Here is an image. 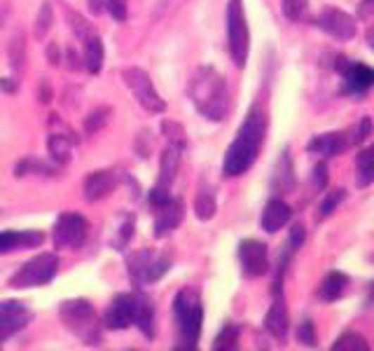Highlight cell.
Segmentation results:
<instances>
[{"instance_id": "obj_1", "label": "cell", "mask_w": 374, "mask_h": 351, "mask_svg": "<svg viewBox=\"0 0 374 351\" xmlns=\"http://www.w3.org/2000/svg\"><path fill=\"white\" fill-rule=\"evenodd\" d=\"M267 113L260 104H255L248 111L244 124L237 131V138L232 141V145L225 152V162H223V173L227 178L246 173L258 159L262 145H265L267 136Z\"/></svg>"}, {"instance_id": "obj_2", "label": "cell", "mask_w": 374, "mask_h": 351, "mask_svg": "<svg viewBox=\"0 0 374 351\" xmlns=\"http://www.w3.org/2000/svg\"><path fill=\"white\" fill-rule=\"evenodd\" d=\"M189 99L194 108L211 122H223L232 111L230 90L213 66H201L189 80Z\"/></svg>"}, {"instance_id": "obj_3", "label": "cell", "mask_w": 374, "mask_h": 351, "mask_svg": "<svg viewBox=\"0 0 374 351\" xmlns=\"http://www.w3.org/2000/svg\"><path fill=\"white\" fill-rule=\"evenodd\" d=\"M58 316L61 324L82 342V345L96 347L101 345V335H104V324H101L96 309L92 307L89 300L75 297V300H66L58 307Z\"/></svg>"}, {"instance_id": "obj_4", "label": "cell", "mask_w": 374, "mask_h": 351, "mask_svg": "<svg viewBox=\"0 0 374 351\" xmlns=\"http://www.w3.org/2000/svg\"><path fill=\"white\" fill-rule=\"evenodd\" d=\"M173 316L178 324L180 349H197V342L201 338L204 324V304L199 292L194 288H182L173 300Z\"/></svg>"}, {"instance_id": "obj_5", "label": "cell", "mask_w": 374, "mask_h": 351, "mask_svg": "<svg viewBox=\"0 0 374 351\" xmlns=\"http://www.w3.org/2000/svg\"><path fill=\"white\" fill-rule=\"evenodd\" d=\"M227 42H230V54L237 68H244L251 52V31L241 0H230L227 5Z\"/></svg>"}, {"instance_id": "obj_6", "label": "cell", "mask_w": 374, "mask_h": 351, "mask_svg": "<svg viewBox=\"0 0 374 351\" xmlns=\"http://www.w3.org/2000/svg\"><path fill=\"white\" fill-rule=\"evenodd\" d=\"M58 272V258L54 253H40L26 260L17 272L10 276L12 288H40L47 286Z\"/></svg>"}, {"instance_id": "obj_7", "label": "cell", "mask_w": 374, "mask_h": 351, "mask_svg": "<svg viewBox=\"0 0 374 351\" xmlns=\"http://www.w3.org/2000/svg\"><path fill=\"white\" fill-rule=\"evenodd\" d=\"M171 258L152 251H138L129 255V276L134 286H145V283H155L168 272Z\"/></svg>"}, {"instance_id": "obj_8", "label": "cell", "mask_w": 374, "mask_h": 351, "mask_svg": "<svg viewBox=\"0 0 374 351\" xmlns=\"http://www.w3.org/2000/svg\"><path fill=\"white\" fill-rule=\"evenodd\" d=\"M122 80H124V85L131 90V94H134L138 106H143L148 113L161 115L166 111V101L157 94L150 75L143 68H124L122 70Z\"/></svg>"}, {"instance_id": "obj_9", "label": "cell", "mask_w": 374, "mask_h": 351, "mask_svg": "<svg viewBox=\"0 0 374 351\" xmlns=\"http://www.w3.org/2000/svg\"><path fill=\"white\" fill-rule=\"evenodd\" d=\"M316 26L323 33H328L330 38L342 40V42L354 40L358 33L356 19L351 17L349 12L339 10V7H325V10L316 17Z\"/></svg>"}, {"instance_id": "obj_10", "label": "cell", "mask_w": 374, "mask_h": 351, "mask_svg": "<svg viewBox=\"0 0 374 351\" xmlns=\"http://www.w3.org/2000/svg\"><path fill=\"white\" fill-rule=\"evenodd\" d=\"M239 262L241 272L248 279H258V276L269 272V251L267 244H262L258 239H244L239 244Z\"/></svg>"}, {"instance_id": "obj_11", "label": "cell", "mask_w": 374, "mask_h": 351, "mask_svg": "<svg viewBox=\"0 0 374 351\" xmlns=\"http://www.w3.org/2000/svg\"><path fill=\"white\" fill-rule=\"evenodd\" d=\"M89 225L80 214H63L58 216L54 225V246L56 248H80L87 239Z\"/></svg>"}, {"instance_id": "obj_12", "label": "cell", "mask_w": 374, "mask_h": 351, "mask_svg": "<svg viewBox=\"0 0 374 351\" xmlns=\"http://www.w3.org/2000/svg\"><path fill=\"white\" fill-rule=\"evenodd\" d=\"M134 316H136V292H120L108 304L101 324L108 331H127L129 326H134Z\"/></svg>"}, {"instance_id": "obj_13", "label": "cell", "mask_w": 374, "mask_h": 351, "mask_svg": "<svg viewBox=\"0 0 374 351\" xmlns=\"http://www.w3.org/2000/svg\"><path fill=\"white\" fill-rule=\"evenodd\" d=\"M335 68L342 73L344 92H349V94H365V92L374 87V68H370L368 63H363V61H347V58H339Z\"/></svg>"}, {"instance_id": "obj_14", "label": "cell", "mask_w": 374, "mask_h": 351, "mask_svg": "<svg viewBox=\"0 0 374 351\" xmlns=\"http://www.w3.org/2000/svg\"><path fill=\"white\" fill-rule=\"evenodd\" d=\"M33 314L26 309L24 302L19 300H3L0 302V345L5 340H10L12 335H17L19 331L31 324Z\"/></svg>"}, {"instance_id": "obj_15", "label": "cell", "mask_w": 374, "mask_h": 351, "mask_svg": "<svg viewBox=\"0 0 374 351\" xmlns=\"http://www.w3.org/2000/svg\"><path fill=\"white\" fill-rule=\"evenodd\" d=\"M117 183H120V178H117L115 171H94L89 173L87 178L82 180V195L87 202H101L106 199V197H110L115 192Z\"/></svg>"}, {"instance_id": "obj_16", "label": "cell", "mask_w": 374, "mask_h": 351, "mask_svg": "<svg viewBox=\"0 0 374 351\" xmlns=\"http://www.w3.org/2000/svg\"><path fill=\"white\" fill-rule=\"evenodd\" d=\"M182 216H185V207H182V199H168L166 204L157 207V218H155V239L168 237L178 225L182 223Z\"/></svg>"}, {"instance_id": "obj_17", "label": "cell", "mask_w": 374, "mask_h": 351, "mask_svg": "<svg viewBox=\"0 0 374 351\" xmlns=\"http://www.w3.org/2000/svg\"><path fill=\"white\" fill-rule=\"evenodd\" d=\"M265 328L271 338L276 340H285L288 338V331H290V316H288V307H285L281 292L274 297V302H271L267 316H265Z\"/></svg>"}, {"instance_id": "obj_18", "label": "cell", "mask_w": 374, "mask_h": 351, "mask_svg": "<svg viewBox=\"0 0 374 351\" xmlns=\"http://www.w3.org/2000/svg\"><path fill=\"white\" fill-rule=\"evenodd\" d=\"M347 148H349V138L344 136L342 131H330V134L313 136L309 145H306V150L313 152V155H320V157L342 155Z\"/></svg>"}, {"instance_id": "obj_19", "label": "cell", "mask_w": 374, "mask_h": 351, "mask_svg": "<svg viewBox=\"0 0 374 351\" xmlns=\"http://www.w3.org/2000/svg\"><path fill=\"white\" fill-rule=\"evenodd\" d=\"M290 216H292V211H290L288 204L281 202V199H269L265 211H262L260 225H262V230H265V232L274 234V232H278V230L285 228V225L290 223Z\"/></svg>"}, {"instance_id": "obj_20", "label": "cell", "mask_w": 374, "mask_h": 351, "mask_svg": "<svg viewBox=\"0 0 374 351\" xmlns=\"http://www.w3.org/2000/svg\"><path fill=\"white\" fill-rule=\"evenodd\" d=\"M182 148H185V145L168 141L164 152H161V159H159V180H157V183H161V185L171 187V183L175 180V173H178V169H180Z\"/></svg>"}, {"instance_id": "obj_21", "label": "cell", "mask_w": 374, "mask_h": 351, "mask_svg": "<svg viewBox=\"0 0 374 351\" xmlns=\"http://www.w3.org/2000/svg\"><path fill=\"white\" fill-rule=\"evenodd\" d=\"M42 241H45V234L33 232V230H26V232H19V230L0 232V255L10 253V251H17V248H24V246H40Z\"/></svg>"}, {"instance_id": "obj_22", "label": "cell", "mask_w": 374, "mask_h": 351, "mask_svg": "<svg viewBox=\"0 0 374 351\" xmlns=\"http://www.w3.org/2000/svg\"><path fill=\"white\" fill-rule=\"evenodd\" d=\"M134 326H136L138 331H141L148 340L155 338V304H152L150 297L143 295V292H136V316H134Z\"/></svg>"}, {"instance_id": "obj_23", "label": "cell", "mask_w": 374, "mask_h": 351, "mask_svg": "<svg viewBox=\"0 0 374 351\" xmlns=\"http://www.w3.org/2000/svg\"><path fill=\"white\" fill-rule=\"evenodd\" d=\"M77 143L75 134H49L47 136V152L56 164H68L73 159V145Z\"/></svg>"}, {"instance_id": "obj_24", "label": "cell", "mask_w": 374, "mask_h": 351, "mask_svg": "<svg viewBox=\"0 0 374 351\" xmlns=\"http://www.w3.org/2000/svg\"><path fill=\"white\" fill-rule=\"evenodd\" d=\"M82 42H85V54H82L85 68H87V73L96 75V73L101 70V66H104V40L94 33V35H89V38H85Z\"/></svg>"}, {"instance_id": "obj_25", "label": "cell", "mask_w": 374, "mask_h": 351, "mask_svg": "<svg viewBox=\"0 0 374 351\" xmlns=\"http://www.w3.org/2000/svg\"><path fill=\"white\" fill-rule=\"evenodd\" d=\"M347 286H349V276L347 274H344V272H330L320 283L318 297L323 300V302H335L337 297L344 295Z\"/></svg>"}, {"instance_id": "obj_26", "label": "cell", "mask_w": 374, "mask_h": 351, "mask_svg": "<svg viewBox=\"0 0 374 351\" xmlns=\"http://www.w3.org/2000/svg\"><path fill=\"white\" fill-rule=\"evenodd\" d=\"M7 56H10V66L14 73H21L26 66V33L24 28H17L7 45Z\"/></svg>"}, {"instance_id": "obj_27", "label": "cell", "mask_w": 374, "mask_h": 351, "mask_svg": "<svg viewBox=\"0 0 374 351\" xmlns=\"http://www.w3.org/2000/svg\"><path fill=\"white\" fill-rule=\"evenodd\" d=\"M134 228H136V221L131 214H120L115 218V234L113 239H110V246L115 248V251H124V246L129 244V239L134 237Z\"/></svg>"}, {"instance_id": "obj_28", "label": "cell", "mask_w": 374, "mask_h": 351, "mask_svg": "<svg viewBox=\"0 0 374 351\" xmlns=\"http://www.w3.org/2000/svg\"><path fill=\"white\" fill-rule=\"evenodd\" d=\"M374 183V145L365 148L356 157V185L368 187Z\"/></svg>"}, {"instance_id": "obj_29", "label": "cell", "mask_w": 374, "mask_h": 351, "mask_svg": "<svg viewBox=\"0 0 374 351\" xmlns=\"http://www.w3.org/2000/svg\"><path fill=\"white\" fill-rule=\"evenodd\" d=\"M274 185L278 192H290L292 185H295V169H292V159H290V152L283 150L281 159H278V166H276V176H274Z\"/></svg>"}, {"instance_id": "obj_30", "label": "cell", "mask_w": 374, "mask_h": 351, "mask_svg": "<svg viewBox=\"0 0 374 351\" xmlns=\"http://www.w3.org/2000/svg\"><path fill=\"white\" fill-rule=\"evenodd\" d=\"M218 211V204H216V195L211 187H199V192L194 197V216L199 218V221H211V218L216 216Z\"/></svg>"}, {"instance_id": "obj_31", "label": "cell", "mask_w": 374, "mask_h": 351, "mask_svg": "<svg viewBox=\"0 0 374 351\" xmlns=\"http://www.w3.org/2000/svg\"><path fill=\"white\" fill-rule=\"evenodd\" d=\"M52 24H54V7L49 0H45L40 7V12H38V19H35V26H33V35H35V40H45L49 31H52Z\"/></svg>"}, {"instance_id": "obj_32", "label": "cell", "mask_w": 374, "mask_h": 351, "mask_svg": "<svg viewBox=\"0 0 374 351\" xmlns=\"http://www.w3.org/2000/svg\"><path fill=\"white\" fill-rule=\"evenodd\" d=\"M368 349H370L368 340L358 333H344L332 345V351H368Z\"/></svg>"}, {"instance_id": "obj_33", "label": "cell", "mask_w": 374, "mask_h": 351, "mask_svg": "<svg viewBox=\"0 0 374 351\" xmlns=\"http://www.w3.org/2000/svg\"><path fill=\"white\" fill-rule=\"evenodd\" d=\"M110 115H113V108H108V106H101L96 111H92L85 120V134L92 136V134H96V131H101L108 124Z\"/></svg>"}, {"instance_id": "obj_34", "label": "cell", "mask_w": 374, "mask_h": 351, "mask_svg": "<svg viewBox=\"0 0 374 351\" xmlns=\"http://www.w3.org/2000/svg\"><path fill=\"white\" fill-rule=\"evenodd\" d=\"M239 347V326L234 324H225V328L220 331V335L213 342V349L216 351H232Z\"/></svg>"}, {"instance_id": "obj_35", "label": "cell", "mask_w": 374, "mask_h": 351, "mask_svg": "<svg viewBox=\"0 0 374 351\" xmlns=\"http://www.w3.org/2000/svg\"><path fill=\"white\" fill-rule=\"evenodd\" d=\"M66 19H68V24H70V28H73V33L77 35L80 40H85V38H89V35H94L96 31H94V26L87 21L82 14H77L75 10H68L66 7Z\"/></svg>"}, {"instance_id": "obj_36", "label": "cell", "mask_w": 374, "mask_h": 351, "mask_svg": "<svg viewBox=\"0 0 374 351\" xmlns=\"http://www.w3.org/2000/svg\"><path fill=\"white\" fill-rule=\"evenodd\" d=\"M344 199H347V190H344V187H337V190H332V192H328L325 199H323L320 207H318V218L332 216L337 211V207H339Z\"/></svg>"}, {"instance_id": "obj_37", "label": "cell", "mask_w": 374, "mask_h": 351, "mask_svg": "<svg viewBox=\"0 0 374 351\" xmlns=\"http://www.w3.org/2000/svg\"><path fill=\"white\" fill-rule=\"evenodd\" d=\"M14 171H17L19 178H21V176H26V173H42V176H52L54 173L52 166L42 164L40 159H33V157H28V159H24V162H19Z\"/></svg>"}, {"instance_id": "obj_38", "label": "cell", "mask_w": 374, "mask_h": 351, "mask_svg": "<svg viewBox=\"0 0 374 351\" xmlns=\"http://www.w3.org/2000/svg\"><path fill=\"white\" fill-rule=\"evenodd\" d=\"M306 12H309V0H283V14H285V19L299 21V19H304Z\"/></svg>"}, {"instance_id": "obj_39", "label": "cell", "mask_w": 374, "mask_h": 351, "mask_svg": "<svg viewBox=\"0 0 374 351\" xmlns=\"http://www.w3.org/2000/svg\"><path fill=\"white\" fill-rule=\"evenodd\" d=\"M129 0H106V10L115 21H127L129 19Z\"/></svg>"}, {"instance_id": "obj_40", "label": "cell", "mask_w": 374, "mask_h": 351, "mask_svg": "<svg viewBox=\"0 0 374 351\" xmlns=\"http://www.w3.org/2000/svg\"><path fill=\"white\" fill-rule=\"evenodd\" d=\"M297 340L302 342V345H306V347H313L316 345V328H313V321H302L299 324V328H297Z\"/></svg>"}, {"instance_id": "obj_41", "label": "cell", "mask_w": 374, "mask_h": 351, "mask_svg": "<svg viewBox=\"0 0 374 351\" xmlns=\"http://www.w3.org/2000/svg\"><path fill=\"white\" fill-rule=\"evenodd\" d=\"M136 152H138V157H143V159L150 157V152H152V134H150V129L138 131V136H136Z\"/></svg>"}, {"instance_id": "obj_42", "label": "cell", "mask_w": 374, "mask_h": 351, "mask_svg": "<svg viewBox=\"0 0 374 351\" xmlns=\"http://www.w3.org/2000/svg\"><path fill=\"white\" fill-rule=\"evenodd\" d=\"M161 131L168 136V141L171 143H180V145H185V131H182L180 124H175V122H164L161 124Z\"/></svg>"}, {"instance_id": "obj_43", "label": "cell", "mask_w": 374, "mask_h": 351, "mask_svg": "<svg viewBox=\"0 0 374 351\" xmlns=\"http://www.w3.org/2000/svg\"><path fill=\"white\" fill-rule=\"evenodd\" d=\"M171 187H166V185H161V183H157L155 187L150 190V195H148V199H150V204L152 207H161V204H166L168 199H171V192H168Z\"/></svg>"}, {"instance_id": "obj_44", "label": "cell", "mask_w": 374, "mask_h": 351, "mask_svg": "<svg viewBox=\"0 0 374 351\" xmlns=\"http://www.w3.org/2000/svg\"><path fill=\"white\" fill-rule=\"evenodd\" d=\"M304 239H306V232L302 225H292V230H290V239H288V248L292 253L297 251L299 246L304 244Z\"/></svg>"}, {"instance_id": "obj_45", "label": "cell", "mask_w": 374, "mask_h": 351, "mask_svg": "<svg viewBox=\"0 0 374 351\" xmlns=\"http://www.w3.org/2000/svg\"><path fill=\"white\" fill-rule=\"evenodd\" d=\"M370 134H372V120H370L368 115H365L363 120H361V127L356 129V134L351 136V141H349V143H363Z\"/></svg>"}, {"instance_id": "obj_46", "label": "cell", "mask_w": 374, "mask_h": 351, "mask_svg": "<svg viewBox=\"0 0 374 351\" xmlns=\"http://www.w3.org/2000/svg\"><path fill=\"white\" fill-rule=\"evenodd\" d=\"M313 185H316L318 190H323L328 185V164L325 162H318L316 166H313V176H311Z\"/></svg>"}, {"instance_id": "obj_47", "label": "cell", "mask_w": 374, "mask_h": 351, "mask_svg": "<svg viewBox=\"0 0 374 351\" xmlns=\"http://www.w3.org/2000/svg\"><path fill=\"white\" fill-rule=\"evenodd\" d=\"M66 66H68V70H82L85 68L82 56H77V52L73 47L66 49Z\"/></svg>"}, {"instance_id": "obj_48", "label": "cell", "mask_w": 374, "mask_h": 351, "mask_svg": "<svg viewBox=\"0 0 374 351\" xmlns=\"http://www.w3.org/2000/svg\"><path fill=\"white\" fill-rule=\"evenodd\" d=\"M52 101V87H49L47 80L40 82V104H49Z\"/></svg>"}, {"instance_id": "obj_49", "label": "cell", "mask_w": 374, "mask_h": 351, "mask_svg": "<svg viewBox=\"0 0 374 351\" xmlns=\"http://www.w3.org/2000/svg\"><path fill=\"white\" fill-rule=\"evenodd\" d=\"M45 56H47V61L52 63V66H58V47H56V42H49V47H47V52H45Z\"/></svg>"}, {"instance_id": "obj_50", "label": "cell", "mask_w": 374, "mask_h": 351, "mask_svg": "<svg viewBox=\"0 0 374 351\" xmlns=\"http://www.w3.org/2000/svg\"><path fill=\"white\" fill-rule=\"evenodd\" d=\"M0 87H3L7 94H12V92L19 90V82H17V80H12V82H10V78H3V80H0Z\"/></svg>"}, {"instance_id": "obj_51", "label": "cell", "mask_w": 374, "mask_h": 351, "mask_svg": "<svg viewBox=\"0 0 374 351\" xmlns=\"http://www.w3.org/2000/svg\"><path fill=\"white\" fill-rule=\"evenodd\" d=\"M7 14H10V3H7V0H3V3H0V26H3L5 21H7Z\"/></svg>"}, {"instance_id": "obj_52", "label": "cell", "mask_w": 374, "mask_h": 351, "mask_svg": "<svg viewBox=\"0 0 374 351\" xmlns=\"http://www.w3.org/2000/svg\"><path fill=\"white\" fill-rule=\"evenodd\" d=\"M104 5H106V0H89V10L94 14H101L104 12Z\"/></svg>"}, {"instance_id": "obj_53", "label": "cell", "mask_w": 374, "mask_h": 351, "mask_svg": "<svg viewBox=\"0 0 374 351\" xmlns=\"http://www.w3.org/2000/svg\"><path fill=\"white\" fill-rule=\"evenodd\" d=\"M365 40H368V45L374 49V26H370V28H368V35H365Z\"/></svg>"}, {"instance_id": "obj_54", "label": "cell", "mask_w": 374, "mask_h": 351, "mask_svg": "<svg viewBox=\"0 0 374 351\" xmlns=\"http://www.w3.org/2000/svg\"><path fill=\"white\" fill-rule=\"evenodd\" d=\"M365 5H372L374 7V0H365Z\"/></svg>"}]
</instances>
